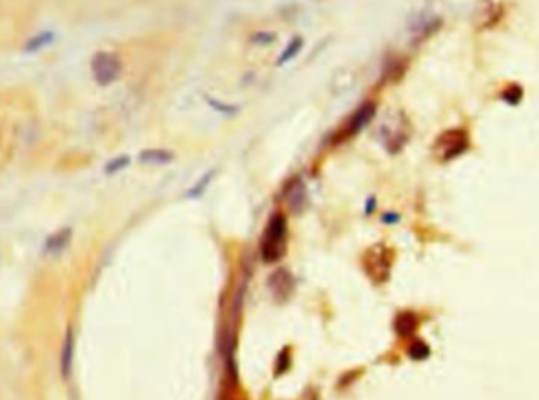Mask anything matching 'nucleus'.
I'll list each match as a JSON object with an SVG mask.
<instances>
[{"instance_id":"nucleus-1","label":"nucleus","mask_w":539,"mask_h":400,"mask_svg":"<svg viewBox=\"0 0 539 400\" xmlns=\"http://www.w3.org/2000/svg\"><path fill=\"white\" fill-rule=\"evenodd\" d=\"M287 223L282 214H275L262 237V257L266 263L278 262L286 252Z\"/></svg>"},{"instance_id":"nucleus-2","label":"nucleus","mask_w":539,"mask_h":400,"mask_svg":"<svg viewBox=\"0 0 539 400\" xmlns=\"http://www.w3.org/2000/svg\"><path fill=\"white\" fill-rule=\"evenodd\" d=\"M468 147L470 134L467 129L451 128L437 138L436 144H433V151H436L440 161H451V159L463 155L468 150Z\"/></svg>"},{"instance_id":"nucleus-3","label":"nucleus","mask_w":539,"mask_h":400,"mask_svg":"<svg viewBox=\"0 0 539 400\" xmlns=\"http://www.w3.org/2000/svg\"><path fill=\"white\" fill-rule=\"evenodd\" d=\"M122 73V61L113 52L101 51L92 59V75L98 85H110L119 79Z\"/></svg>"},{"instance_id":"nucleus-4","label":"nucleus","mask_w":539,"mask_h":400,"mask_svg":"<svg viewBox=\"0 0 539 400\" xmlns=\"http://www.w3.org/2000/svg\"><path fill=\"white\" fill-rule=\"evenodd\" d=\"M375 110H377L375 103H373V101L363 103L361 106H359L355 110V112H353V115L350 117L349 121H347V125H345V136L347 138L355 136V134H358L359 131H361V129L366 128L368 123L374 119Z\"/></svg>"},{"instance_id":"nucleus-5","label":"nucleus","mask_w":539,"mask_h":400,"mask_svg":"<svg viewBox=\"0 0 539 400\" xmlns=\"http://www.w3.org/2000/svg\"><path fill=\"white\" fill-rule=\"evenodd\" d=\"M73 356H74V337L71 329H68L65 336V342L64 346H62V356H60V371L65 380L70 378L71 375Z\"/></svg>"},{"instance_id":"nucleus-6","label":"nucleus","mask_w":539,"mask_h":400,"mask_svg":"<svg viewBox=\"0 0 539 400\" xmlns=\"http://www.w3.org/2000/svg\"><path fill=\"white\" fill-rule=\"evenodd\" d=\"M70 239H71L70 229L55 232L54 235L48 238L46 252L48 254H60V252L66 248L68 243H70Z\"/></svg>"},{"instance_id":"nucleus-7","label":"nucleus","mask_w":539,"mask_h":400,"mask_svg":"<svg viewBox=\"0 0 539 400\" xmlns=\"http://www.w3.org/2000/svg\"><path fill=\"white\" fill-rule=\"evenodd\" d=\"M172 153L161 149L144 150L139 155V161L142 164H167L172 161Z\"/></svg>"},{"instance_id":"nucleus-8","label":"nucleus","mask_w":539,"mask_h":400,"mask_svg":"<svg viewBox=\"0 0 539 400\" xmlns=\"http://www.w3.org/2000/svg\"><path fill=\"white\" fill-rule=\"evenodd\" d=\"M522 98H524V89L520 87L519 84L506 85L503 91H501V100L508 104H512V106L522 101Z\"/></svg>"},{"instance_id":"nucleus-9","label":"nucleus","mask_w":539,"mask_h":400,"mask_svg":"<svg viewBox=\"0 0 539 400\" xmlns=\"http://www.w3.org/2000/svg\"><path fill=\"white\" fill-rule=\"evenodd\" d=\"M484 11H486V15L481 20V27H484V29L494 27L495 24L501 20V16L505 15L503 8L498 7V5H491V7H487Z\"/></svg>"},{"instance_id":"nucleus-10","label":"nucleus","mask_w":539,"mask_h":400,"mask_svg":"<svg viewBox=\"0 0 539 400\" xmlns=\"http://www.w3.org/2000/svg\"><path fill=\"white\" fill-rule=\"evenodd\" d=\"M301 47H303V40L301 38H294L292 41L289 43L287 47L284 49L282 54L280 55V59H278V64H280V65L287 64L289 60H292L295 55L301 51Z\"/></svg>"},{"instance_id":"nucleus-11","label":"nucleus","mask_w":539,"mask_h":400,"mask_svg":"<svg viewBox=\"0 0 539 400\" xmlns=\"http://www.w3.org/2000/svg\"><path fill=\"white\" fill-rule=\"evenodd\" d=\"M54 40V36H52V34H49V32H46V34H40V35H35L34 36V38H30L29 40V43H27V51H30V52H34V51H40V49H43V47H46L48 45H51V41Z\"/></svg>"},{"instance_id":"nucleus-12","label":"nucleus","mask_w":539,"mask_h":400,"mask_svg":"<svg viewBox=\"0 0 539 400\" xmlns=\"http://www.w3.org/2000/svg\"><path fill=\"white\" fill-rule=\"evenodd\" d=\"M129 164V158L128 156H119L113 159V161H109L108 165H106V174H117V172H120L122 169H125L127 165Z\"/></svg>"},{"instance_id":"nucleus-13","label":"nucleus","mask_w":539,"mask_h":400,"mask_svg":"<svg viewBox=\"0 0 539 400\" xmlns=\"http://www.w3.org/2000/svg\"><path fill=\"white\" fill-rule=\"evenodd\" d=\"M212 174H206V177H203L202 178V180L199 182V183H197L196 184V186H193V189H191V193H189V195L191 197H197V195H201V193H202V191L203 189H206L207 188V184H208V182L210 180H212Z\"/></svg>"},{"instance_id":"nucleus-14","label":"nucleus","mask_w":539,"mask_h":400,"mask_svg":"<svg viewBox=\"0 0 539 400\" xmlns=\"http://www.w3.org/2000/svg\"><path fill=\"white\" fill-rule=\"evenodd\" d=\"M256 36H257V38H254V40H256L257 43H260V41L270 43V41H273V40H275V35H273V34H259V35H256Z\"/></svg>"}]
</instances>
